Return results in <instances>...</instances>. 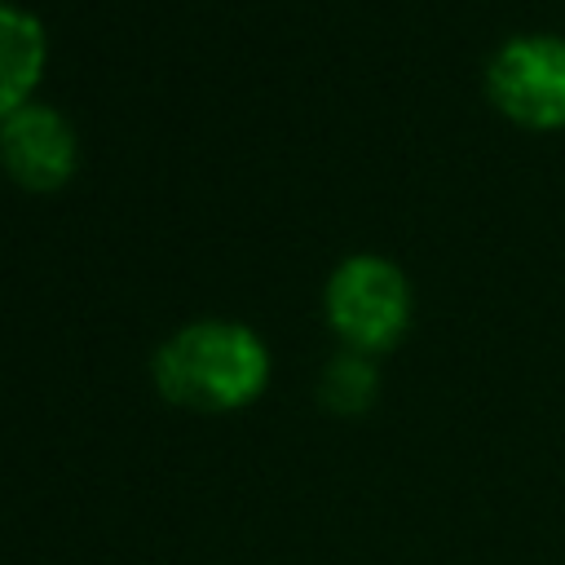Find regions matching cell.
I'll return each mask as SVG.
<instances>
[{"label": "cell", "instance_id": "7a4b0ae2", "mask_svg": "<svg viewBox=\"0 0 565 565\" xmlns=\"http://www.w3.org/2000/svg\"><path fill=\"white\" fill-rule=\"evenodd\" d=\"M327 318L353 349H388L411 318L406 278L380 256H353L327 282Z\"/></svg>", "mask_w": 565, "mask_h": 565}, {"label": "cell", "instance_id": "6da1fadb", "mask_svg": "<svg viewBox=\"0 0 565 565\" xmlns=\"http://www.w3.org/2000/svg\"><path fill=\"white\" fill-rule=\"evenodd\" d=\"M269 380V353L256 331L238 322L181 327L154 358V384L168 402L190 411L247 406Z\"/></svg>", "mask_w": 565, "mask_h": 565}, {"label": "cell", "instance_id": "277c9868", "mask_svg": "<svg viewBox=\"0 0 565 565\" xmlns=\"http://www.w3.org/2000/svg\"><path fill=\"white\" fill-rule=\"evenodd\" d=\"M0 163L26 190H57L75 172V132L49 106H22L0 124Z\"/></svg>", "mask_w": 565, "mask_h": 565}, {"label": "cell", "instance_id": "5b68a950", "mask_svg": "<svg viewBox=\"0 0 565 565\" xmlns=\"http://www.w3.org/2000/svg\"><path fill=\"white\" fill-rule=\"evenodd\" d=\"M44 26L18 4H0V124L26 106V93L44 75Z\"/></svg>", "mask_w": 565, "mask_h": 565}, {"label": "cell", "instance_id": "8992f818", "mask_svg": "<svg viewBox=\"0 0 565 565\" xmlns=\"http://www.w3.org/2000/svg\"><path fill=\"white\" fill-rule=\"evenodd\" d=\"M322 397H327V406L331 411H362L371 397H375V375H371V366L362 362V358H340V362H331V371H327V380H322Z\"/></svg>", "mask_w": 565, "mask_h": 565}, {"label": "cell", "instance_id": "3957f363", "mask_svg": "<svg viewBox=\"0 0 565 565\" xmlns=\"http://www.w3.org/2000/svg\"><path fill=\"white\" fill-rule=\"evenodd\" d=\"M494 106L525 128H565V40L525 35L490 62Z\"/></svg>", "mask_w": 565, "mask_h": 565}]
</instances>
